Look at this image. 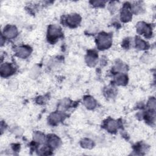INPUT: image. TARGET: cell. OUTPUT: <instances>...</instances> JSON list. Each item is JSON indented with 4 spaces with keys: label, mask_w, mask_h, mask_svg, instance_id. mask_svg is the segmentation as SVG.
<instances>
[{
    "label": "cell",
    "mask_w": 156,
    "mask_h": 156,
    "mask_svg": "<svg viewBox=\"0 0 156 156\" xmlns=\"http://www.w3.org/2000/svg\"><path fill=\"white\" fill-rule=\"evenodd\" d=\"M97 45L100 49H107L112 43L111 37L106 34H101L98 37Z\"/></svg>",
    "instance_id": "obj_1"
},
{
    "label": "cell",
    "mask_w": 156,
    "mask_h": 156,
    "mask_svg": "<svg viewBox=\"0 0 156 156\" xmlns=\"http://www.w3.org/2000/svg\"><path fill=\"white\" fill-rule=\"evenodd\" d=\"M60 28L55 25H52L49 27L48 29V38L51 40H56L61 35Z\"/></svg>",
    "instance_id": "obj_2"
},
{
    "label": "cell",
    "mask_w": 156,
    "mask_h": 156,
    "mask_svg": "<svg viewBox=\"0 0 156 156\" xmlns=\"http://www.w3.org/2000/svg\"><path fill=\"white\" fill-rule=\"evenodd\" d=\"M18 34L17 29L14 26H7L4 30V37L8 38H12L16 36Z\"/></svg>",
    "instance_id": "obj_3"
},
{
    "label": "cell",
    "mask_w": 156,
    "mask_h": 156,
    "mask_svg": "<svg viewBox=\"0 0 156 156\" xmlns=\"http://www.w3.org/2000/svg\"><path fill=\"white\" fill-rule=\"evenodd\" d=\"M136 29L139 34H144L146 35H149L151 33V27L143 22H140L137 24Z\"/></svg>",
    "instance_id": "obj_4"
},
{
    "label": "cell",
    "mask_w": 156,
    "mask_h": 156,
    "mask_svg": "<svg viewBox=\"0 0 156 156\" xmlns=\"http://www.w3.org/2000/svg\"><path fill=\"white\" fill-rule=\"evenodd\" d=\"M0 72L2 76H8L13 72V69L9 63H4L1 66Z\"/></svg>",
    "instance_id": "obj_5"
},
{
    "label": "cell",
    "mask_w": 156,
    "mask_h": 156,
    "mask_svg": "<svg viewBox=\"0 0 156 156\" xmlns=\"http://www.w3.org/2000/svg\"><path fill=\"white\" fill-rule=\"evenodd\" d=\"M132 18V13L127 7H124L121 12V20L123 22H127Z\"/></svg>",
    "instance_id": "obj_6"
},
{
    "label": "cell",
    "mask_w": 156,
    "mask_h": 156,
    "mask_svg": "<svg viewBox=\"0 0 156 156\" xmlns=\"http://www.w3.org/2000/svg\"><path fill=\"white\" fill-rule=\"evenodd\" d=\"M80 21V17L77 14H72L68 16L67 22L69 25L74 26L79 23Z\"/></svg>",
    "instance_id": "obj_7"
},
{
    "label": "cell",
    "mask_w": 156,
    "mask_h": 156,
    "mask_svg": "<svg viewBox=\"0 0 156 156\" xmlns=\"http://www.w3.org/2000/svg\"><path fill=\"white\" fill-rule=\"evenodd\" d=\"M48 143L52 147L56 148L60 145V140L57 136L51 135L49 136V137H48Z\"/></svg>",
    "instance_id": "obj_8"
},
{
    "label": "cell",
    "mask_w": 156,
    "mask_h": 156,
    "mask_svg": "<svg viewBox=\"0 0 156 156\" xmlns=\"http://www.w3.org/2000/svg\"><path fill=\"white\" fill-rule=\"evenodd\" d=\"M98 60V55L96 53L88 54L86 57V62L90 66H93L96 65Z\"/></svg>",
    "instance_id": "obj_9"
},
{
    "label": "cell",
    "mask_w": 156,
    "mask_h": 156,
    "mask_svg": "<svg viewBox=\"0 0 156 156\" xmlns=\"http://www.w3.org/2000/svg\"><path fill=\"white\" fill-rule=\"evenodd\" d=\"M62 117L63 115L60 113L55 112L50 115L49 120L51 123H52V124H55L59 122L62 119Z\"/></svg>",
    "instance_id": "obj_10"
},
{
    "label": "cell",
    "mask_w": 156,
    "mask_h": 156,
    "mask_svg": "<svg viewBox=\"0 0 156 156\" xmlns=\"http://www.w3.org/2000/svg\"><path fill=\"white\" fill-rule=\"evenodd\" d=\"M30 49L27 47H21L17 51V55L20 58H26L29 55Z\"/></svg>",
    "instance_id": "obj_11"
},
{
    "label": "cell",
    "mask_w": 156,
    "mask_h": 156,
    "mask_svg": "<svg viewBox=\"0 0 156 156\" xmlns=\"http://www.w3.org/2000/svg\"><path fill=\"white\" fill-rule=\"evenodd\" d=\"M84 104L87 108L89 109H93L96 105V102L93 98L88 96L84 99Z\"/></svg>",
    "instance_id": "obj_12"
},
{
    "label": "cell",
    "mask_w": 156,
    "mask_h": 156,
    "mask_svg": "<svg viewBox=\"0 0 156 156\" xmlns=\"http://www.w3.org/2000/svg\"><path fill=\"white\" fill-rule=\"evenodd\" d=\"M117 127H118V124L117 122L114 121V120H110L109 121L107 122V129L110 132H113L116 130L117 129Z\"/></svg>",
    "instance_id": "obj_13"
},
{
    "label": "cell",
    "mask_w": 156,
    "mask_h": 156,
    "mask_svg": "<svg viewBox=\"0 0 156 156\" xmlns=\"http://www.w3.org/2000/svg\"><path fill=\"white\" fill-rule=\"evenodd\" d=\"M135 44L136 48L138 49H145L147 48L146 43L138 37H137L135 40Z\"/></svg>",
    "instance_id": "obj_14"
},
{
    "label": "cell",
    "mask_w": 156,
    "mask_h": 156,
    "mask_svg": "<svg viewBox=\"0 0 156 156\" xmlns=\"http://www.w3.org/2000/svg\"><path fill=\"white\" fill-rule=\"evenodd\" d=\"M34 140L39 143H43L44 141V135L40 132H36L34 133Z\"/></svg>",
    "instance_id": "obj_15"
},
{
    "label": "cell",
    "mask_w": 156,
    "mask_h": 156,
    "mask_svg": "<svg viewBox=\"0 0 156 156\" xmlns=\"http://www.w3.org/2000/svg\"><path fill=\"white\" fill-rule=\"evenodd\" d=\"M127 82V77L125 74H119L116 78V82L118 85H125Z\"/></svg>",
    "instance_id": "obj_16"
},
{
    "label": "cell",
    "mask_w": 156,
    "mask_h": 156,
    "mask_svg": "<svg viewBox=\"0 0 156 156\" xmlns=\"http://www.w3.org/2000/svg\"><path fill=\"white\" fill-rule=\"evenodd\" d=\"M81 146L84 147V148H87V149H91L93 147V141L87 138H85L82 140L81 141Z\"/></svg>",
    "instance_id": "obj_17"
},
{
    "label": "cell",
    "mask_w": 156,
    "mask_h": 156,
    "mask_svg": "<svg viewBox=\"0 0 156 156\" xmlns=\"http://www.w3.org/2000/svg\"><path fill=\"white\" fill-rule=\"evenodd\" d=\"M132 10L135 13H139L141 12L142 7L140 4H136L133 5L132 7Z\"/></svg>",
    "instance_id": "obj_18"
},
{
    "label": "cell",
    "mask_w": 156,
    "mask_h": 156,
    "mask_svg": "<svg viewBox=\"0 0 156 156\" xmlns=\"http://www.w3.org/2000/svg\"><path fill=\"white\" fill-rule=\"evenodd\" d=\"M149 107L151 108V109H154L155 107V100L154 98H152L151 99H150V101H149L148 103Z\"/></svg>",
    "instance_id": "obj_19"
},
{
    "label": "cell",
    "mask_w": 156,
    "mask_h": 156,
    "mask_svg": "<svg viewBox=\"0 0 156 156\" xmlns=\"http://www.w3.org/2000/svg\"><path fill=\"white\" fill-rule=\"evenodd\" d=\"M115 69L117 71H121L126 70V66L122 64H119L115 66Z\"/></svg>",
    "instance_id": "obj_20"
},
{
    "label": "cell",
    "mask_w": 156,
    "mask_h": 156,
    "mask_svg": "<svg viewBox=\"0 0 156 156\" xmlns=\"http://www.w3.org/2000/svg\"><path fill=\"white\" fill-rule=\"evenodd\" d=\"M91 3H92L94 5H96V6H100V5H104V3H105V2L101 1H93V2H91Z\"/></svg>",
    "instance_id": "obj_21"
}]
</instances>
